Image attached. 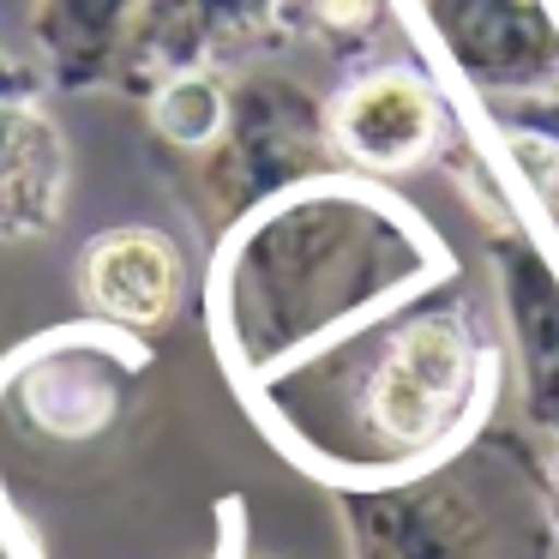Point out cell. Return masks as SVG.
I'll return each instance as SVG.
<instances>
[{"label": "cell", "mask_w": 559, "mask_h": 559, "mask_svg": "<svg viewBox=\"0 0 559 559\" xmlns=\"http://www.w3.org/2000/svg\"><path fill=\"white\" fill-rule=\"evenodd\" d=\"M295 7H301V37H319L337 61H367L379 31L403 25L397 0H295Z\"/></svg>", "instance_id": "cell-13"}, {"label": "cell", "mask_w": 559, "mask_h": 559, "mask_svg": "<svg viewBox=\"0 0 559 559\" xmlns=\"http://www.w3.org/2000/svg\"><path fill=\"white\" fill-rule=\"evenodd\" d=\"M181 247L163 229H103L79 253V295L85 313L115 331H145L169 325L181 307Z\"/></svg>", "instance_id": "cell-10"}, {"label": "cell", "mask_w": 559, "mask_h": 559, "mask_svg": "<svg viewBox=\"0 0 559 559\" xmlns=\"http://www.w3.org/2000/svg\"><path fill=\"white\" fill-rule=\"evenodd\" d=\"M487 265L506 319V367L518 385V427L559 457V247L535 217L487 229Z\"/></svg>", "instance_id": "cell-7"}, {"label": "cell", "mask_w": 559, "mask_h": 559, "mask_svg": "<svg viewBox=\"0 0 559 559\" xmlns=\"http://www.w3.org/2000/svg\"><path fill=\"white\" fill-rule=\"evenodd\" d=\"M457 103L559 85V0H397Z\"/></svg>", "instance_id": "cell-5"}, {"label": "cell", "mask_w": 559, "mask_h": 559, "mask_svg": "<svg viewBox=\"0 0 559 559\" xmlns=\"http://www.w3.org/2000/svg\"><path fill=\"white\" fill-rule=\"evenodd\" d=\"M49 79L0 49V241H43L73 199V145L43 109Z\"/></svg>", "instance_id": "cell-9"}, {"label": "cell", "mask_w": 559, "mask_h": 559, "mask_svg": "<svg viewBox=\"0 0 559 559\" xmlns=\"http://www.w3.org/2000/svg\"><path fill=\"white\" fill-rule=\"evenodd\" d=\"M331 499L349 559H559L554 457L523 427L487 421L433 469Z\"/></svg>", "instance_id": "cell-3"}, {"label": "cell", "mask_w": 559, "mask_h": 559, "mask_svg": "<svg viewBox=\"0 0 559 559\" xmlns=\"http://www.w3.org/2000/svg\"><path fill=\"white\" fill-rule=\"evenodd\" d=\"M301 43L295 0H145L115 91L145 103L175 73H241Z\"/></svg>", "instance_id": "cell-6"}, {"label": "cell", "mask_w": 559, "mask_h": 559, "mask_svg": "<svg viewBox=\"0 0 559 559\" xmlns=\"http://www.w3.org/2000/svg\"><path fill=\"white\" fill-rule=\"evenodd\" d=\"M457 133V103L409 61H373L331 97L337 163L373 181H397L445 157Z\"/></svg>", "instance_id": "cell-8"}, {"label": "cell", "mask_w": 559, "mask_h": 559, "mask_svg": "<svg viewBox=\"0 0 559 559\" xmlns=\"http://www.w3.org/2000/svg\"><path fill=\"white\" fill-rule=\"evenodd\" d=\"M229 559H253V554H247V547H235V554H229Z\"/></svg>", "instance_id": "cell-15"}, {"label": "cell", "mask_w": 559, "mask_h": 559, "mask_svg": "<svg viewBox=\"0 0 559 559\" xmlns=\"http://www.w3.org/2000/svg\"><path fill=\"white\" fill-rule=\"evenodd\" d=\"M331 103H319L295 73L253 61L229 73V121L193 157H163L169 199L211 247L229 241L247 217L337 175Z\"/></svg>", "instance_id": "cell-4"}, {"label": "cell", "mask_w": 559, "mask_h": 559, "mask_svg": "<svg viewBox=\"0 0 559 559\" xmlns=\"http://www.w3.org/2000/svg\"><path fill=\"white\" fill-rule=\"evenodd\" d=\"M554 511H559V457H554Z\"/></svg>", "instance_id": "cell-14"}, {"label": "cell", "mask_w": 559, "mask_h": 559, "mask_svg": "<svg viewBox=\"0 0 559 559\" xmlns=\"http://www.w3.org/2000/svg\"><path fill=\"white\" fill-rule=\"evenodd\" d=\"M145 0H31V49L55 91H115Z\"/></svg>", "instance_id": "cell-11"}, {"label": "cell", "mask_w": 559, "mask_h": 559, "mask_svg": "<svg viewBox=\"0 0 559 559\" xmlns=\"http://www.w3.org/2000/svg\"><path fill=\"white\" fill-rule=\"evenodd\" d=\"M445 289L457 259L433 223L385 181L337 169L211 247L205 313L235 397L253 403Z\"/></svg>", "instance_id": "cell-1"}, {"label": "cell", "mask_w": 559, "mask_h": 559, "mask_svg": "<svg viewBox=\"0 0 559 559\" xmlns=\"http://www.w3.org/2000/svg\"><path fill=\"white\" fill-rule=\"evenodd\" d=\"M145 127H151V151L163 157H193L229 121V73H175L151 91L145 103Z\"/></svg>", "instance_id": "cell-12"}, {"label": "cell", "mask_w": 559, "mask_h": 559, "mask_svg": "<svg viewBox=\"0 0 559 559\" xmlns=\"http://www.w3.org/2000/svg\"><path fill=\"white\" fill-rule=\"evenodd\" d=\"M506 391V343L457 289L253 397L259 433L313 481L373 487L469 445Z\"/></svg>", "instance_id": "cell-2"}]
</instances>
